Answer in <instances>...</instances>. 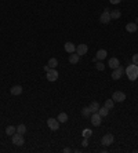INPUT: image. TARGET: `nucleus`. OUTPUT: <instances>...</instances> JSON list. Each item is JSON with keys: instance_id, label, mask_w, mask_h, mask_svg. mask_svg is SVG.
Instances as JSON below:
<instances>
[{"instance_id": "nucleus-1", "label": "nucleus", "mask_w": 138, "mask_h": 153, "mask_svg": "<svg viewBox=\"0 0 138 153\" xmlns=\"http://www.w3.org/2000/svg\"><path fill=\"white\" fill-rule=\"evenodd\" d=\"M126 76L128 77V80H134L138 79V65L135 63H131V65H128L127 68H126Z\"/></svg>"}, {"instance_id": "nucleus-2", "label": "nucleus", "mask_w": 138, "mask_h": 153, "mask_svg": "<svg viewBox=\"0 0 138 153\" xmlns=\"http://www.w3.org/2000/svg\"><path fill=\"white\" fill-rule=\"evenodd\" d=\"M123 73H124V68L119 65L116 69H112V76H111V77L113 80H119L123 76Z\"/></svg>"}, {"instance_id": "nucleus-3", "label": "nucleus", "mask_w": 138, "mask_h": 153, "mask_svg": "<svg viewBox=\"0 0 138 153\" xmlns=\"http://www.w3.org/2000/svg\"><path fill=\"white\" fill-rule=\"evenodd\" d=\"M13 143L17 145V146H22L25 143V139H24V134H20V132H15L13 135Z\"/></svg>"}, {"instance_id": "nucleus-4", "label": "nucleus", "mask_w": 138, "mask_h": 153, "mask_svg": "<svg viewBox=\"0 0 138 153\" xmlns=\"http://www.w3.org/2000/svg\"><path fill=\"white\" fill-rule=\"evenodd\" d=\"M91 124L94 127H100L101 126V122H102V117L100 116V113L95 112V113H91Z\"/></svg>"}, {"instance_id": "nucleus-5", "label": "nucleus", "mask_w": 138, "mask_h": 153, "mask_svg": "<svg viewBox=\"0 0 138 153\" xmlns=\"http://www.w3.org/2000/svg\"><path fill=\"white\" fill-rule=\"evenodd\" d=\"M59 124H61V123H59L57 119H53V117H50V119L47 120V126L51 131H57V130L59 128Z\"/></svg>"}, {"instance_id": "nucleus-6", "label": "nucleus", "mask_w": 138, "mask_h": 153, "mask_svg": "<svg viewBox=\"0 0 138 153\" xmlns=\"http://www.w3.org/2000/svg\"><path fill=\"white\" fill-rule=\"evenodd\" d=\"M113 141H115L113 134H105V135L102 137V139H101V143L104 145V146H109V145L113 143Z\"/></svg>"}, {"instance_id": "nucleus-7", "label": "nucleus", "mask_w": 138, "mask_h": 153, "mask_svg": "<svg viewBox=\"0 0 138 153\" xmlns=\"http://www.w3.org/2000/svg\"><path fill=\"white\" fill-rule=\"evenodd\" d=\"M46 73H47V80L48 81H55V80L58 79V70H57V69L51 68L48 72H46Z\"/></svg>"}, {"instance_id": "nucleus-8", "label": "nucleus", "mask_w": 138, "mask_h": 153, "mask_svg": "<svg viewBox=\"0 0 138 153\" xmlns=\"http://www.w3.org/2000/svg\"><path fill=\"white\" fill-rule=\"evenodd\" d=\"M112 99L115 101V102H123V101L126 99V94L123 91H115L113 95H112Z\"/></svg>"}, {"instance_id": "nucleus-9", "label": "nucleus", "mask_w": 138, "mask_h": 153, "mask_svg": "<svg viewBox=\"0 0 138 153\" xmlns=\"http://www.w3.org/2000/svg\"><path fill=\"white\" fill-rule=\"evenodd\" d=\"M87 51H89L87 44H79V46H76V54H79L80 57H82V55H86Z\"/></svg>"}, {"instance_id": "nucleus-10", "label": "nucleus", "mask_w": 138, "mask_h": 153, "mask_svg": "<svg viewBox=\"0 0 138 153\" xmlns=\"http://www.w3.org/2000/svg\"><path fill=\"white\" fill-rule=\"evenodd\" d=\"M100 21L102 22V24H109V22L112 21V18H111V14H109V11H104V13H102L101 14V17H100Z\"/></svg>"}, {"instance_id": "nucleus-11", "label": "nucleus", "mask_w": 138, "mask_h": 153, "mask_svg": "<svg viewBox=\"0 0 138 153\" xmlns=\"http://www.w3.org/2000/svg\"><path fill=\"white\" fill-rule=\"evenodd\" d=\"M64 48H65V51L69 54H72V53H76V46H75L73 43H70V42H66L64 44Z\"/></svg>"}, {"instance_id": "nucleus-12", "label": "nucleus", "mask_w": 138, "mask_h": 153, "mask_svg": "<svg viewBox=\"0 0 138 153\" xmlns=\"http://www.w3.org/2000/svg\"><path fill=\"white\" fill-rule=\"evenodd\" d=\"M126 31H127L128 33H135V32L138 31V25L135 22H128L127 25H126Z\"/></svg>"}, {"instance_id": "nucleus-13", "label": "nucleus", "mask_w": 138, "mask_h": 153, "mask_svg": "<svg viewBox=\"0 0 138 153\" xmlns=\"http://www.w3.org/2000/svg\"><path fill=\"white\" fill-rule=\"evenodd\" d=\"M79 59H80V55H79V54H76V53L69 54V63H72V65H76V63L79 62Z\"/></svg>"}, {"instance_id": "nucleus-14", "label": "nucleus", "mask_w": 138, "mask_h": 153, "mask_svg": "<svg viewBox=\"0 0 138 153\" xmlns=\"http://www.w3.org/2000/svg\"><path fill=\"white\" fill-rule=\"evenodd\" d=\"M106 55H108L106 50H98L95 54V58L98 59V61H104V59L106 58Z\"/></svg>"}, {"instance_id": "nucleus-15", "label": "nucleus", "mask_w": 138, "mask_h": 153, "mask_svg": "<svg viewBox=\"0 0 138 153\" xmlns=\"http://www.w3.org/2000/svg\"><path fill=\"white\" fill-rule=\"evenodd\" d=\"M10 92L13 95H21L22 94V87L21 86H13L10 88Z\"/></svg>"}, {"instance_id": "nucleus-16", "label": "nucleus", "mask_w": 138, "mask_h": 153, "mask_svg": "<svg viewBox=\"0 0 138 153\" xmlns=\"http://www.w3.org/2000/svg\"><path fill=\"white\" fill-rule=\"evenodd\" d=\"M119 65H120V62H119V59L117 58H111L109 59V63H108V66H109L111 69H116Z\"/></svg>"}, {"instance_id": "nucleus-17", "label": "nucleus", "mask_w": 138, "mask_h": 153, "mask_svg": "<svg viewBox=\"0 0 138 153\" xmlns=\"http://www.w3.org/2000/svg\"><path fill=\"white\" fill-rule=\"evenodd\" d=\"M15 132H17V127H14V126H7L6 127V134H7L8 137H13Z\"/></svg>"}, {"instance_id": "nucleus-18", "label": "nucleus", "mask_w": 138, "mask_h": 153, "mask_svg": "<svg viewBox=\"0 0 138 153\" xmlns=\"http://www.w3.org/2000/svg\"><path fill=\"white\" fill-rule=\"evenodd\" d=\"M89 108H90L91 113H95V112H98V109H100V104H98L97 101H93L90 105H89Z\"/></svg>"}, {"instance_id": "nucleus-19", "label": "nucleus", "mask_w": 138, "mask_h": 153, "mask_svg": "<svg viewBox=\"0 0 138 153\" xmlns=\"http://www.w3.org/2000/svg\"><path fill=\"white\" fill-rule=\"evenodd\" d=\"M57 120H58L59 123H66L68 122V115H66L65 112H61L58 115V117H57Z\"/></svg>"}, {"instance_id": "nucleus-20", "label": "nucleus", "mask_w": 138, "mask_h": 153, "mask_svg": "<svg viewBox=\"0 0 138 153\" xmlns=\"http://www.w3.org/2000/svg\"><path fill=\"white\" fill-rule=\"evenodd\" d=\"M98 113H100V116L101 117H105V116H108L109 115V109L108 108H105V106H100V109H98Z\"/></svg>"}, {"instance_id": "nucleus-21", "label": "nucleus", "mask_w": 138, "mask_h": 153, "mask_svg": "<svg viewBox=\"0 0 138 153\" xmlns=\"http://www.w3.org/2000/svg\"><path fill=\"white\" fill-rule=\"evenodd\" d=\"M47 65L48 66H50V68H57V66H58V59L57 58H50L48 59V62H47Z\"/></svg>"}, {"instance_id": "nucleus-22", "label": "nucleus", "mask_w": 138, "mask_h": 153, "mask_svg": "<svg viewBox=\"0 0 138 153\" xmlns=\"http://www.w3.org/2000/svg\"><path fill=\"white\" fill-rule=\"evenodd\" d=\"M109 14H111V18H112V19H119V18H120V15H122L120 10H113L112 13H109Z\"/></svg>"}, {"instance_id": "nucleus-23", "label": "nucleus", "mask_w": 138, "mask_h": 153, "mask_svg": "<svg viewBox=\"0 0 138 153\" xmlns=\"http://www.w3.org/2000/svg\"><path fill=\"white\" fill-rule=\"evenodd\" d=\"M82 116H83V117H90L91 116V111H90V108H89V106H86V108L82 109Z\"/></svg>"}, {"instance_id": "nucleus-24", "label": "nucleus", "mask_w": 138, "mask_h": 153, "mask_svg": "<svg viewBox=\"0 0 138 153\" xmlns=\"http://www.w3.org/2000/svg\"><path fill=\"white\" fill-rule=\"evenodd\" d=\"M113 105H115V101L113 99H106L105 101V108H108V109H109V111H111V109H113Z\"/></svg>"}, {"instance_id": "nucleus-25", "label": "nucleus", "mask_w": 138, "mask_h": 153, "mask_svg": "<svg viewBox=\"0 0 138 153\" xmlns=\"http://www.w3.org/2000/svg\"><path fill=\"white\" fill-rule=\"evenodd\" d=\"M17 132H20V134H25V132H26V126H25V124H20V126H17Z\"/></svg>"}, {"instance_id": "nucleus-26", "label": "nucleus", "mask_w": 138, "mask_h": 153, "mask_svg": "<svg viewBox=\"0 0 138 153\" xmlns=\"http://www.w3.org/2000/svg\"><path fill=\"white\" fill-rule=\"evenodd\" d=\"M95 68H97V70H100V72H101V70L105 69V65H104L102 61H97V62H95Z\"/></svg>"}, {"instance_id": "nucleus-27", "label": "nucleus", "mask_w": 138, "mask_h": 153, "mask_svg": "<svg viewBox=\"0 0 138 153\" xmlns=\"http://www.w3.org/2000/svg\"><path fill=\"white\" fill-rule=\"evenodd\" d=\"M91 135H93V131H91L90 128H86V130H83V137H84V138H90Z\"/></svg>"}, {"instance_id": "nucleus-28", "label": "nucleus", "mask_w": 138, "mask_h": 153, "mask_svg": "<svg viewBox=\"0 0 138 153\" xmlns=\"http://www.w3.org/2000/svg\"><path fill=\"white\" fill-rule=\"evenodd\" d=\"M133 63H135V65H138V54H134L133 55Z\"/></svg>"}, {"instance_id": "nucleus-29", "label": "nucleus", "mask_w": 138, "mask_h": 153, "mask_svg": "<svg viewBox=\"0 0 138 153\" xmlns=\"http://www.w3.org/2000/svg\"><path fill=\"white\" fill-rule=\"evenodd\" d=\"M82 145H83V146H87V145H89V138H84V139H83V142H82Z\"/></svg>"}, {"instance_id": "nucleus-30", "label": "nucleus", "mask_w": 138, "mask_h": 153, "mask_svg": "<svg viewBox=\"0 0 138 153\" xmlns=\"http://www.w3.org/2000/svg\"><path fill=\"white\" fill-rule=\"evenodd\" d=\"M120 1H122V0H109V3H111V4H119Z\"/></svg>"}, {"instance_id": "nucleus-31", "label": "nucleus", "mask_w": 138, "mask_h": 153, "mask_svg": "<svg viewBox=\"0 0 138 153\" xmlns=\"http://www.w3.org/2000/svg\"><path fill=\"white\" fill-rule=\"evenodd\" d=\"M62 152H64V153H70V152H72V149H70V148H64V149H62Z\"/></svg>"}, {"instance_id": "nucleus-32", "label": "nucleus", "mask_w": 138, "mask_h": 153, "mask_svg": "<svg viewBox=\"0 0 138 153\" xmlns=\"http://www.w3.org/2000/svg\"><path fill=\"white\" fill-rule=\"evenodd\" d=\"M50 69H51V68H50V66H48V65H46V66H44V70H46V72H48V70H50Z\"/></svg>"}]
</instances>
